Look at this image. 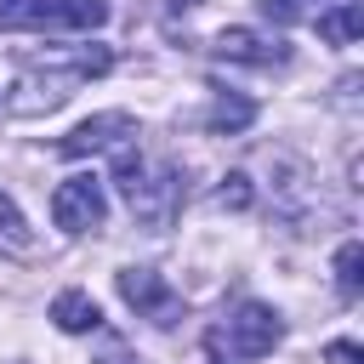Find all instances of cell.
Returning <instances> with one entry per match:
<instances>
[{"instance_id":"cell-8","label":"cell","mask_w":364,"mask_h":364,"mask_svg":"<svg viewBox=\"0 0 364 364\" xmlns=\"http://www.w3.org/2000/svg\"><path fill=\"white\" fill-rule=\"evenodd\" d=\"M313 23H318V34L330 46H353L358 28H364V0H336V11H318Z\"/></svg>"},{"instance_id":"cell-1","label":"cell","mask_w":364,"mask_h":364,"mask_svg":"<svg viewBox=\"0 0 364 364\" xmlns=\"http://www.w3.org/2000/svg\"><path fill=\"white\" fill-rule=\"evenodd\" d=\"M216 341H228V358H262V353H273L279 347V336H284V324H279V313L273 307H262V301H239L233 313H228V324L222 330H210Z\"/></svg>"},{"instance_id":"cell-14","label":"cell","mask_w":364,"mask_h":364,"mask_svg":"<svg viewBox=\"0 0 364 364\" xmlns=\"http://www.w3.org/2000/svg\"><path fill=\"white\" fill-rule=\"evenodd\" d=\"M262 11H267L273 23H296V17H301V0H262Z\"/></svg>"},{"instance_id":"cell-10","label":"cell","mask_w":364,"mask_h":364,"mask_svg":"<svg viewBox=\"0 0 364 364\" xmlns=\"http://www.w3.org/2000/svg\"><path fill=\"white\" fill-rule=\"evenodd\" d=\"M336 284H341V296H358V284H364V245L358 239H347L336 250Z\"/></svg>"},{"instance_id":"cell-2","label":"cell","mask_w":364,"mask_h":364,"mask_svg":"<svg viewBox=\"0 0 364 364\" xmlns=\"http://www.w3.org/2000/svg\"><path fill=\"white\" fill-rule=\"evenodd\" d=\"M102 216H108V199H102V182H97L91 171L57 182V193H51V222H57L63 233H91V228H102Z\"/></svg>"},{"instance_id":"cell-16","label":"cell","mask_w":364,"mask_h":364,"mask_svg":"<svg viewBox=\"0 0 364 364\" xmlns=\"http://www.w3.org/2000/svg\"><path fill=\"white\" fill-rule=\"evenodd\" d=\"M171 6H176V11H182V6H199V0H171Z\"/></svg>"},{"instance_id":"cell-12","label":"cell","mask_w":364,"mask_h":364,"mask_svg":"<svg viewBox=\"0 0 364 364\" xmlns=\"http://www.w3.org/2000/svg\"><path fill=\"white\" fill-rule=\"evenodd\" d=\"M0 233H6L11 245H28V222H23V210H17L6 193H0Z\"/></svg>"},{"instance_id":"cell-15","label":"cell","mask_w":364,"mask_h":364,"mask_svg":"<svg viewBox=\"0 0 364 364\" xmlns=\"http://www.w3.org/2000/svg\"><path fill=\"white\" fill-rule=\"evenodd\" d=\"M102 364H136V358H125V347H119V341H114V347H108V353H102Z\"/></svg>"},{"instance_id":"cell-3","label":"cell","mask_w":364,"mask_h":364,"mask_svg":"<svg viewBox=\"0 0 364 364\" xmlns=\"http://www.w3.org/2000/svg\"><path fill=\"white\" fill-rule=\"evenodd\" d=\"M119 296H125L142 318H154V324H176V313H182L176 290H171L154 267H125V273H119Z\"/></svg>"},{"instance_id":"cell-13","label":"cell","mask_w":364,"mask_h":364,"mask_svg":"<svg viewBox=\"0 0 364 364\" xmlns=\"http://www.w3.org/2000/svg\"><path fill=\"white\" fill-rule=\"evenodd\" d=\"M324 358H330V364H364L358 341H330V347H324Z\"/></svg>"},{"instance_id":"cell-7","label":"cell","mask_w":364,"mask_h":364,"mask_svg":"<svg viewBox=\"0 0 364 364\" xmlns=\"http://www.w3.org/2000/svg\"><path fill=\"white\" fill-rule=\"evenodd\" d=\"M51 324H57V330H68V336H85V330H97V324H102V307H97L85 290H63V296L51 301Z\"/></svg>"},{"instance_id":"cell-4","label":"cell","mask_w":364,"mask_h":364,"mask_svg":"<svg viewBox=\"0 0 364 364\" xmlns=\"http://www.w3.org/2000/svg\"><path fill=\"white\" fill-rule=\"evenodd\" d=\"M102 17H108L102 0H34V6H23L11 23H17V28H97Z\"/></svg>"},{"instance_id":"cell-11","label":"cell","mask_w":364,"mask_h":364,"mask_svg":"<svg viewBox=\"0 0 364 364\" xmlns=\"http://www.w3.org/2000/svg\"><path fill=\"white\" fill-rule=\"evenodd\" d=\"M216 205H222V210H245V205H250V176H245V171H228L222 188H216Z\"/></svg>"},{"instance_id":"cell-5","label":"cell","mask_w":364,"mask_h":364,"mask_svg":"<svg viewBox=\"0 0 364 364\" xmlns=\"http://www.w3.org/2000/svg\"><path fill=\"white\" fill-rule=\"evenodd\" d=\"M125 136H136V125H131V114H91L85 125H74L57 148L68 154V159H80V154H102V148H125Z\"/></svg>"},{"instance_id":"cell-6","label":"cell","mask_w":364,"mask_h":364,"mask_svg":"<svg viewBox=\"0 0 364 364\" xmlns=\"http://www.w3.org/2000/svg\"><path fill=\"white\" fill-rule=\"evenodd\" d=\"M216 51H222L228 63H256V68H273V63L290 57L284 40H267V34H256V28H222V34H216Z\"/></svg>"},{"instance_id":"cell-9","label":"cell","mask_w":364,"mask_h":364,"mask_svg":"<svg viewBox=\"0 0 364 364\" xmlns=\"http://www.w3.org/2000/svg\"><path fill=\"white\" fill-rule=\"evenodd\" d=\"M250 119H256V102L250 97H216V108L205 114L210 131H245Z\"/></svg>"}]
</instances>
